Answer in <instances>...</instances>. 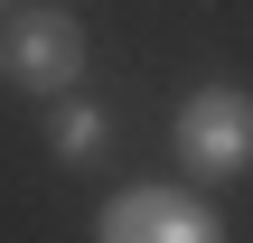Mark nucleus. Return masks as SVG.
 Instances as JSON below:
<instances>
[{"label":"nucleus","mask_w":253,"mask_h":243,"mask_svg":"<svg viewBox=\"0 0 253 243\" xmlns=\"http://www.w3.org/2000/svg\"><path fill=\"white\" fill-rule=\"evenodd\" d=\"M178 159L197 178H244L253 169V94L244 84H197L178 103Z\"/></svg>","instance_id":"f257e3e1"},{"label":"nucleus","mask_w":253,"mask_h":243,"mask_svg":"<svg viewBox=\"0 0 253 243\" xmlns=\"http://www.w3.org/2000/svg\"><path fill=\"white\" fill-rule=\"evenodd\" d=\"M0 66L28 84V94H75V75H84V28H75V9H19L9 19V37H0Z\"/></svg>","instance_id":"f03ea898"},{"label":"nucleus","mask_w":253,"mask_h":243,"mask_svg":"<svg viewBox=\"0 0 253 243\" xmlns=\"http://www.w3.org/2000/svg\"><path fill=\"white\" fill-rule=\"evenodd\" d=\"M94 234L103 243H216V206L207 197H188V187H122L103 215H94Z\"/></svg>","instance_id":"7ed1b4c3"},{"label":"nucleus","mask_w":253,"mask_h":243,"mask_svg":"<svg viewBox=\"0 0 253 243\" xmlns=\"http://www.w3.org/2000/svg\"><path fill=\"white\" fill-rule=\"evenodd\" d=\"M47 140H56V159H66V169H84V159H103V112H94L84 94H56Z\"/></svg>","instance_id":"20e7f679"}]
</instances>
